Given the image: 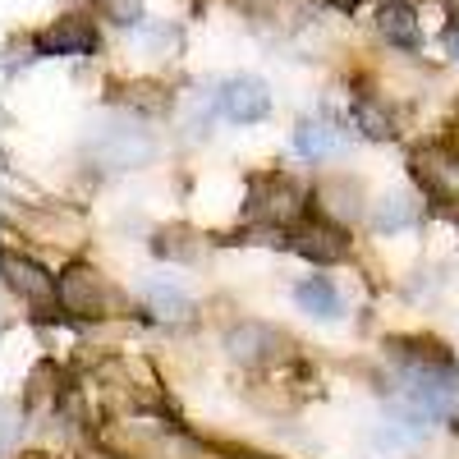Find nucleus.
Returning <instances> with one entry per match:
<instances>
[{
  "instance_id": "obj_10",
  "label": "nucleus",
  "mask_w": 459,
  "mask_h": 459,
  "mask_svg": "<svg viewBox=\"0 0 459 459\" xmlns=\"http://www.w3.org/2000/svg\"><path fill=\"white\" fill-rule=\"evenodd\" d=\"M344 143H350V134H344L335 120H326V115H303V120L294 125V152H299L303 161L340 157Z\"/></svg>"
},
{
  "instance_id": "obj_13",
  "label": "nucleus",
  "mask_w": 459,
  "mask_h": 459,
  "mask_svg": "<svg viewBox=\"0 0 459 459\" xmlns=\"http://www.w3.org/2000/svg\"><path fill=\"white\" fill-rule=\"evenodd\" d=\"M386 350H391V359H400L409 372H450V368H455L450 350H441L437 340L400 335V340H391V344H386Z\"/></svg>"
},
{
  "instance_id": "obj_6",
  "label": "nucleus",
  "mask_w": 459,
  "mask_h": 459,
  "mask_svg": "<svg viewBox=\"0 0 459 459\" xmlns=\"http://www.w3.org/2000/svg\"><path fill=\"white\" fill-rule=\"evenodd\" d=\"M115 437L125 441V450L134 459H198V446H188L184 437H175L166 423H129Z\"/></svg>"
},
{
  "instance_id": "obj_20",
  "label": "nucleus",
  "mask_w": 459,
  "mask_h": 459,
  "mask_svg": "<svg viewBox=\"0 0 459 459\" xmlns=\"http://www.w3.org/2000/svg\"><path fill=\"white\" fill-rule=\"evenodd\" d=\"M446 51H450V60H459V23H450V32H446Z\"/></svg>"
},
{
  "instance_id": "obj_15",
  "label": "nucleus",
  "mask_w": 459,
  "mask_h": 459,
  "mask_svg": "<svg viewBox=\"0 0 459 459\" xmlns=\"http://www.w3.org/2000/svg\"><path fill=\"white\" fill-rule=\"evenodd\" d=\"M418 225V203L409 194H386V198H377L372 207V230L377 235H400V230Z\"/></svg>"
},
{
  "instance_id": "obj_9",
  "label": "nucleus",
  "mask_w": 459,
  "mask_h": 459,
  "mask_svg": "<svg viewBox=\"0 0 459 459\" xmlns=\"http://www.w3.org/2000/svg\"><path fill=\"white\" fill-rule=\"evenodd\" d=\"M37 56H92L97 51V28L79 14L56 19L47 32H37Z\"/></svg>"
},
{
  "instance_id": "obj_14",
  "label": "nucleus",
  "mask_w": 459,
  "mask_h": 459,
  "mask_svg": "<svg viewBox=\"0 0 459 459\" xmlns=\"http://www.w3.org/2000/svg\"><path fill=\"white\" fill-rule=\"evenodd\" d=\"M294 303L308 317H340V290L326 281V276H308V281H299L294 285Z\"/></svg>"
},
{
  "instance_id": "obj_16",
  "label": "nucleus",
  "mask_w": 459,
  "mask_h": 459,
  "mask_svg": "<svg viewBox=\"0 0 459 459\" xmlns=\"http://www.w3.org/2000/svg\"><path fill=\"white\" fill-rule=\"evenodd\" d=\"M147 308L157 313L161 322H188V313H194V303H188V294H179L175 285H166V281H152V285H147Z\"/></svg>"
},
{
  "instance_id": "obj_23",
  "label": "nucleus",
  "mask_w": 459,
  "mask_h": 459,
  "mask_svg": "<svg viewBox=\"0 0 459 459\" xmlns=\"http://www.w3.org/2000/svg\"><path fill=\"white\" fill-rule=\"evenodd\" d=\"M28 459H47V455H28Z\"/></svg>"
},
{
  "instance_id": "obj_4",
  "label": "nucleus",
  "mask_w": 459,
  "mask_h": 459,
  "mask_svg": "<svg viewBox=\"0 0 459 459\" xmlns=\"http://www.w3.org/2000/svg\"><path fill=\"white\" fill-rule=\"evenodd\" d=\"M88 152L110 170H134L157 157V143H152L147 129H134V125H101L88 138Z\"/></svg>"
},
{
  "instance_id": "obj_19",
  "label": "nucleus",
  "mask_w": 459,
  "mask_h": 459,
  "mask_svg": "<svg viewBox=\"0 0 459 459\" xmlns=\"http://www.w3.org/2000/svg\"><path fill=\"white\" fill-rule=\"evenodd\" d=\"M152 253H157V257H175V262H194L198 257V239L188 235V230H161V235L152 239Z\"/></svg>"
},
{
  "instance_id": "obj_18",
  "label": "nucleus",
  "mask_w": 459,
  "mask_h": 459,
  "mask_svg": "<svg viewBox=\"0 0 459 459\" xmlns=\"http://www.w3.org/2000/svg\"><path fill=\"white\" fill-rule=\"evenodd\" d=\"M317 203L331 212V216H359V188L354 184H344V179H326L322 188H317Z\"/></svg>"
},
{
  "instance_id": "obj_1",
  "label": "nucleus",
  "mask_w": 459,
  "mask_h": 459,
  "mask_svg": "<svg viewBox=\"0 0 459 459\" xmlns=\"http://www.w3.org/2000/svg\"><path fill=\"white\" fill-rule=\"evenodd\" d=\"M56 299H60V308H65V313H74V317H92V322H101V317H120V308H125L120 290H115V285L97 272V266H88V262H74L69 272L60 276Z\"/></svg>"
},
{
  "instance_id": "obj_21",
  "label": "nucleus",
  "mask_w": 459,
  "mask_h": 459,
  "mask_svg": "<svg viewBox=\"0 0 459 459\" xmlns=\"http://www.w3.org/2000/svg\"><path fill=\"white\" fill-rule=\"evenodd\" d=\"M322 5H331V10H344V14H350V10H359V5H363V0H322Z\"/></svg>"
},
{
  "instance_id": "obj_22",
  "label": "nucleus",
  "mask_w": 459,
  "mask_h": 459,
  "mask_svg": "<svg viewBox=\"0 0 459 459\" xmlns=\"http://www.w3.org/2000/svg\"><path fill=\"white\" fill-rule=\"evenodd\" d=\"M88 459H115V455H101V450H97V455H88Z\"/></svg>"
},
{
  "instance_id": "obj_7",
  "label": "nucleus",
  "mask_w": 459,
  "mask_h": 459,
  "mask_svg": "<svg viewBox=\"0 0 459 459\" xmlns=\"http://www.w3.org/2000/svg\"><path fill=\"white\" fill-rule=\"evenodd\" d=\"M216 101H221V115H225V120H235V125H257V120L272 115V92H266V83L253 79V74L225 79Z\"/></svg>"
},
{
  "instance_id": "obj_5",
  "label": "nucleus",
  "mask_w": 459,
  "mask_h": 459,
  "mask_svg": "<svg viewBox=\"0 0 459 459\" xmlns=\"http://www.w3.org/2000/svg\"><path fill=\"white\" fill-rule=\"evenodd\" d=\"M290 248H294L299 257L317 262V266H331V262L350 257V235H344L335 221L313 216V221H299V225L290 230Z\"/></svg>"
},
{
  "instance_id": "obj_8",
  "label": "nucleus",
  "mask_w": 459,
  "mask_h": 459,
  "mask_svg": "<svg viewBox=\"0 0 459 459\" xmlns=\"http://www.w3.org/2000/svg\"><path fill=\"white\" fill-rule=\"evenodd\" d=\"M225 354L235 363H244V368L272 363V359L285 354V335L272 331V326H262V322H239V326L225 331Z\"/></svg>"
},
{
  "instance_id": "obj_2",
  "label": "nucleus",
  "mask_w": 459,
  "mask_h": 459,
  "mask_svg": "<svg viewBox=\"0 0 459 459\" xmlns=\"http://www.w3.org/2000/svg\"><path fill=\"white\" fill-rule=\"evenodd\" d=\"M308 194L290 175H253L248 179V221L272 225V230H294L303 221Z\"/></svg>"
},
{
  "instance_id": "obj_17",
  "label": "nucleus",
  "mask_w": 459,
  "mask_h": 459,
  "mask_svg": "<svg viewBox=\"0 0 459 459\" xmlns=\"http://www.w3.org/2000/svg\"><path fill=\"white\" fill-rule=\"evenodd\" d=\"M354 125L368 134V138H391L395 134V120H391V110L386 106H381V101H372V97H359L354 101Z\"/></svg>"
},
{
  "instance_id": "obj_11",
  "label": "nucleus",
  "mask_w": 459,
  "mask_h": 459,
  "mask_svg": "<svg viewBox=\"0 0 459 459\" xmlns=\"http://www.w3.org/2000/svg\"><path fill=\"white\" fill-rule=\"evenodd\" d=\"M5 285H10L19 299H28L32 308H47V303L56 299V290H60V281L47 272V266H37V262H28V257H19V253L5 257Z\"/></svg>"
},
{
  "instance_id": "obj_3",
  "label": "nucleus",
  "mask_w": 459,
  "mask_h": 459,
  "mask_svg": "<svg viewBox=\"0 0 459 459\" xmlns=\"http://www.w3.org/2000/svg\"><path fill=\"white\" fill-rule=\"evenodd\" d=\"M409 170H413L418 188H423L432 203L459 207V147L455 143H428V147H418Z\"/></svg>"
},
{
  "instance_id": "obj_12",
  "label": "nucleus",
  "mask_w": 459,
  "mask_h": 459,
  "mask_svg": "<svg viewBox=\"0 0 459 459\" xmlns=\"http://www.w3.org/2000/svg\"><path fill=\"white\" fill-rule=\"evenodd\" d=\"M377 32L386 37L391 47H400V51H418V47H423V23H418V10L409 5V0H381Z\"/></svg>"
}]
</instances>
